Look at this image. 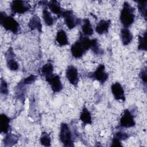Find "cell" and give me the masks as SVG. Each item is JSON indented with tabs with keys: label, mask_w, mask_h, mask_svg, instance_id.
<instances>
[{
	"label": "cell",
	"mask_w": 147,
	"mask_h": 147,
	"mask_svg": "<svg viewBox=\"0 0 147 147\" xmlns=\"http://www.w3.org/2000/svg\"><path fill=\"white\" fill-rule=\"evenodd\" d=\"M91 40L87 36H80L78 41L73 44L71 47V52L72 56L76 59H79L83 56L87 51L90 49Z\"/></svg>",
	"instance_id": "obj_1"
},
{
	"label": "cell",
	"mask_w": 147,
	"mask_h": 147,
	"mask_svg": "<svg viewBox=\"0 0 147 147\" xmlns=\"http://www.w3.org/2000/svg\"><path fill=\"white\" fill-rule=\"evenodd\" d=\"M119 18L123 28H126L130 26L134 21V9L127 2L123 4Z\"/></svg>",
	"instance_id": "obj_2"
},
{
	"label": "cell",
	"mask_w": 147,
	"mask_h": 147,
	"mask_svg": "<svg viewBox=\"0 0 147 147\" xmlns=\"http://www.w3.org/2000/svg\"><path fill=\"white\" fill-rule=\"evenodd\" d=\"M0 24L8 31L14 34H17L20 30L18 22L10 16H7L5 12L0 13Z\"/></svg>",
	"instance_id": "obj_3"
},
{
	"label": "cell",
	"mask_w": 147,
	"mask_h": 147,
	"mask_svg": "<svg viewBox=\"0 0 147 147\" xmlns=\"http://www.w3.org/2000/svg\"><path fill=\"white\" fill-rule=\"evenodd\" d=\"M59 139L65 146H74L72 133L68 125L66 123H62L60 126Z\"/></svg>",
	"instance_id": "obj_4"
},
{
	"label": "cell",
	"mask_w": 147,
	"mask_h": 147,
	"mask_svg": "<svg viewBox=\"0 0 147 147\" xmlns=\"http://www.w3.org/2000/svg\"><path fill=\"white\" fill-rule=\"evenodd\" d=\"M87 76L98 81L101 84H104L108 79L109 74L105 72V66L103 64H100L94 72L89 73Z\"/></svg>",
	"instance_id": "obj_5"
},
{
	"label": "cell",
	"mask_w": 147,
	"mask_h": 147,
	"mask_svg": "<svg viewBox=\"0 0 147 147\" xmlns=\"http://www.w3.org/2000/svg\"><path fill=\"white\" fill-rule=\"evenodd\" d=\"M61 16L64 18V23L69 29L74 28L81 22V20L76 17L71 10H63Z\"/></svg>",
	"instance_id": "obj_6"
},
{
	"label": "cell",
	"mask_w": 147,
	"mask_h": 147,
	"mask_svg": "<svg viewBox=\"0 0 147 147\" xmlns=\"http://www.w3.org/2000/svg\"><path fill=\"white\" fill-rule=\"evenodd\" d=\"M10 6L11 11L15 14H24L31 8L28 2L24 1H13Z\"/></svg>",
	"instance_id": "obj_7"
},
{
	"label": "cell",
	"mask_w": 147,
	"mask_h": 147,
	"mask_svg": "<svg viewBox=\"0 0 147 147\" xmlns=\"http://www.w3.org/2000/svg\"><path fill=\"white\" fill-rule=\"evenodd\" d=\"M135 125L136 122L133 115L128 109H125L120 118L119 126L125 128H129L134 126Z\"/></svg>",
	"instance_id": "obj_8"
},
{
	"label": "cell",
	"mask_w": 147,
	"mask_h": 147,
	"mask_svg": "<svg viewBox=\"0 0 147 147\" xmlns=\"http://www.w3.org/2000/svg\"><path fill=\"white\" fill-rule=\"evenodd\" d=\"M66 77L72 85L76 86L79 82V74L77 68L72 65L68 66L66 69Z\"/></svg>",
	"instance_id": "obj_9"
},
{
	"label": "cell",
	"mask_w": 147,
	"mask_h": 147,
	"mask_svg": "<svg viewBox=\"0 0 147 147\" xmlns=\"http://www.w3.org/2000/svg\"><path fill=\"white\" fill-rule=\"evenodd\" d=\"M111 90L115 99L123 102L125 100L124 90L119 82L114 83L111 86Z\"/></svg>",
	"instance_id": "obj_10"
},
{
	"label": "cell",
	"mask_w": 147,
	"mask_h": 147,
	"mask_svg": "<svg viewBox=\"0 0 147 147\" xmlns=\"http://www.w3.org/2000/svg\"><path fill=\"white\" fill-rule=\"evenodd\" d=\"M45 80L50 85L53 92H59L62 90L63 87L60 80V78L59 75H53L52 76L47 79Z\"/></svg>",
	"instance_id": "obj_11"
},
{
	"label": "cell",
	"mask_w": 147,
	"mask_h": 147,
	"mask_svg": "<svg viewBox=\"0 0 147 147\" xmlns=\"http://www.w3.org/2000/svg\"><path fill=\"white\" fill-rule=\"evenodd\" d=\"M14 52L11 48H9L6 53L7 58V67L11 71H17L19 68L18 63L16 61L14 57Z\"/></svg>",
	"instance_id": "obj_12"
},
{
	"label": "cell",
	"mask_w": 147,
	"mask_h": 147,
	"mask_svg": "<svg viewBox=\"0 0 147 147\" xmlns=\"http://www.w3.org/2000/svg\"><path fill=\"white\" fill-rule=\"evenodd\" d=\"M111 21L110 20H101L95 27V31L99 34H103L109 32Z\"/></svg>",
	"instance_id": "obj_13"
},
{
	"label": "cell",
	"mask_w": 147,
	"mask_h": 147,
	"mask_svg": "<svg viewBox=\"0 0 147 147\" xmlns=\"http://www.w3.org/2000/svg\"><path fill=\"white\" fill-rule=\"evenodd\" d=\"M133 35L128 28H123L121 30V38L123 45H129L133 40Z\"/></svg>",
	"instance_id": "obj_14"
},
{
	"label": "cell",
	"mask_w": 147,
	"mask_h": 147,
	"mask_svg": "<svg viewBox=\"0 0 147 147\" xmlns=\"http://www.w3.org/2000/svg\"><path fill=\"white\" fill-rule=\"evenodd\" d=\"M47 6L49 7L51 11L56 14L58 17L61 16L63 10L61 7L60 3L56 1H50L48 2Z\"/></svg>",
	"instance_id": "obj_15"
},
{
	"label": "cell",
	"mask_w": 147,
	"mask_h": 147,
	"mask_svg": "<svg viewBox=\"0 0 147 147\" xmlns=\"http://www.w3.org/2000/svg\"><path fill=\"white\" fill-rule=\"evenodd\" d=\"M10 119L5 114L0 115V129L1 133L7 134L10 127Z\"/></svg>",
	"instance_id": "obj_16"
},
{
	"label": "cell",
	"mask_w": 147,
	"mask_h": 147,
	"mask_svg": "<svg viewBox=\"0 0 147 147\" xmlns=\"http://www.w3.org/2000/svg\"><path fill=\"white\" fill-rule=\"evenodd\" d=\"M28 26L32 30L37 29L39 32H42V24L40 18L37 16H34L30 18L28 23Z\"/></svg>",
	"instance_id": "obj_17"
},
{
	"label": "cell",
	"mask_w": 147,
	"mask_h": 147,
	"mask_svg": "<svg viewBox=\"0 0 147 147\" xmlns=\"http://www.w3.org/2000/svg\"><path fill=\"white\" fill-rule=\"evenodd\" d=\"M56 41L60 46H65L69 44L68 37L64 30H59L56 34Z\"/></svg>",
	"instance_id": "obj_18"
},
{
	"label": "cell",
	"mask_w": 147,
	"mask_h": 147,
	"mask_svg": "<svg viewBox=\"0 0 147 147\" xmlns=\"http://www.w3.org/2000/svg\"><path fill=\"white\" fill-rule=\"evenodd\" d=\"M53 66L52 63H48L44 64L41 68V73L44 76L45 80L53 75Z\"/></svg>",
	"instance_id": "obj_19"
},
{
	"label": "cell",
	"mask_w": 147,
	"mask_h": 147,
	"mask_svg": "<svg viewBox=\"0 0 147 147\" xmlns=\"http://www.w3.org/2000/svg\"><path fill=\"white\" fill-rule=\"evenodd\" d=\"M80 119L85 125H90L92 123V117L88 110L84 107L80 114Z\"/></svg>",
	"instance_id": "obj_20"
},
{
	"label": "cell",
	"mask_w": 147,
	"mask_h": 147,
	"mask_svg": "<svg viewBox=\"0 0 147 147\" xmlns=\"http://www.w3.org/2000/svg\"><path fill=\"white\" fill-rule=\"evenodd\" d=\"M82 30L83 34L85 36H91L94 33L92 26L88 18L83 20V24L82 26Z\"/></svg>",
	"instance_id": "obj_21"
},
{
	"label": "cell",
	"mask_w": 147,
	"mask_h": 147,
	"mask_svg": "<svg viewBox=\"0 0 147 147\" xmlns=\"http://www.w3.org/2000/svg\"><path fill=\"white\" fill-rule=\"evenodd\" d=\"M42 18L45 24L47 26H52L54 23V19L48 10L44 8L42 10Z\"/></svg>",
	"instance_id": "obj_22"
},
{
	"label": "cell",
	"mask_w": 147,
	"mask_h": 147,
	"mask_svg": "<svg viewBox=\"0 0 147 147\" xmlns=\"http://www.w3.org/2000/svg\"><path fill=\"white\" fill-rule=\"evenodd\" d=\"M90 49L95 54L97 55H101L103 53V51L99 48L98 41L96 38H93L91 40Z\"/></svg>",
	"instance_id": "obj_23"
},
{
	"label": "cell",
	"mask_w": 147,
	"mask_h": 147,
	"mask_svg": "<svg viewBox=\"0 0 147 147\" xmlns=\"http://www.w3.org/2000/svg\"><path fill=\"white\" fill-rule=\"evenodd\" d=\"M40 142L44 146H50L51 145V139L49 134L47 132L43 131L40 138Z\"/></svg>",
	"instance_id": "obj_24"
},
{
	"label": "cell",
	"mask_w": 147,
	"mask_h": 147,
	"mask_svg": "<svg viewBox=\"0 0 147 147\" xmlns=\"http://www.w3.org/2000/svg\"><path fill=\"white\" fill-rule=\"evenodd\" d=\"M137 3L138 9L141 16L144 18L145 20L146 19V3L147 1H136Z\"/></svg>",
	"instance_id": "obj_25"
},
{
	"label": "cell",
	"mask_w": 147,
	"mask_h": 147,
	"mask_svg": "<svg viewBox=\"0 0 147 147\" xmlns=\"http://www.w3.org/2000/svg\"><path fill=\"white\" fill-rule=\"evenodd\" d=\"M138 49L140 51H146V32H144L142 35L138 36Z\"/></svg>",
	"instance_id": "obj_26"
},
{
	"label": "cell",
	"mask_w": 147,
	"mask_h": 147,
	"mask_svg": "<svg viewBox=\"0 0 147 147\" xmlns=\"http://www.w3.org/2000/svg\"><path fill=\"white\" fill-rule=\"evenodd\" d=\"M37 79V76L34 75H30L29 76L22 79L20 83L18 84V86L23 87L25 85H28L33 83Z\"/></svg>",
	"instance_id": "obj_27"
},
{
	"label": "cell",
	"mask_w": 147,
	"mask_h": 147,
	"mask_svg": "<svg viewBox=\"0 0 147 147\" xmlns=\"http://www.w3.org/2000/svg\"><path fill=\"white\" fill-rule=\"evenodd\" d=\"M17 141L18 137L16 135L12 134H7L4 139V143L6 146H11L17 143Z\"/></svg>",
	"instance_id": "obj_28"
},
{
	"label": "cell",
	"mask_w": 147,
	"mask_h": 147,
	"mask_svg": "<svg viewBox=\"0 0 147 147\" xmlns=\"http://www.w3.org/2000/svg\"><path fill=\"white\" fill-rule=\"evenodd\" d=\"M0 90H1V93L2 94H3V95L8 94L9 90L7 87V83L3 78H1V79Z\"/></svg>",
	"instance_id": "obj_29"
},
{
	"label": "cell",
	"mask_w": 147,
	"mask_h": 147,
	"mask_svg": "<svg viewBox=\"0 0 147 147\" xmlns=\"http://www.w3.org/2000/svg\"><path fill=\"white\" fill-rule=\"evenodd\" d=\"M114 137H115L119 139L120 141H122V140H127L129 137V135L127 133H125V132L118 131V132H117L115 134Z\"/></svg>",
	"instance_id": "obj_30"
},
{
	"label": "cell",
	"mask_w": 147,
	"mask_h": 147,
	"mask_svg": "<svg viewBox=\"0 0 147 147\" xmlns=\"http://www.w3.org/2000/svg\"><path fill=\"white\" fill-rule=\"evenodd\" d=\"M140 78L142 80V82H143V83L144 84L145 86H146V68H144L141 70V73H140Z\"/></svg>",
	"instance_id": "obj_31"
},
{
	"label": "cell",
	"mask_w": 147,
	"mask_h": 147,
	"mask_svg": "<svg viewBox=\"0 0 147 147\" xmlns=\"http://www.w3.org/2000/svg\"><path fill=\"white\" fill-rule=\"evenodd\" d=\"M121 141H120L119 139L114 137L112 140V144L111 145V146H122V145L121 144Z\"/></svg>",
	"instance_id": "obj_32"
}]
</instances>
